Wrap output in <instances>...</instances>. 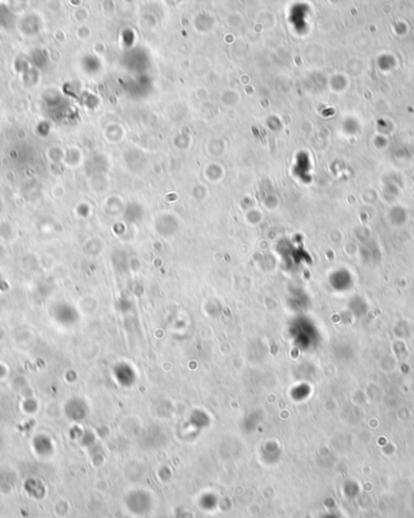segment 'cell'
I'll return each instance as SVG.
<instances>
[]
</instances>
